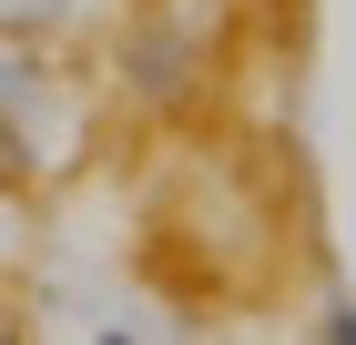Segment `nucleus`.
I'll list each match as a JSON object with an SVG mask.
<instances>
[{
	"label": "nucleus",
	"mask_w": 356,
	"mask_h": 345,
	"mask_svg": "<svg viewBox=\"0 0 356 345\" xmlns=\"http://www.w3.org/2000/svg\"><path fill=\"white\" fill-rule=\"evenodd\" d=\"M316 345H356V305H346V294L326 305V325H316Z\"/></svg>",
	"instance_id": "f257e3e1"
},
{
	"label": "nucleus",
	"mask_w": 356,
	"mask_h": 345,
	"mask_svg": "<svg viewBox=\"0 0 356 345\" xmlns=\"http://www.w3.org/2000/svg\"><path fill=\"white\" fill-rule=\"evenodd\" d=\"M102 345H133V335H122V325H112V335H102Z\"/></svg>",
	"instance_id": "f03ea898"
}]
</instances>
